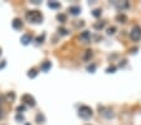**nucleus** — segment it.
Returning <instances> with one entry per match:
<instances>
[{
	"instance_id": "20",
	"label": "nucleus",
	"mask_w": 141,
	"mask_h": 125,
	"mask_svg": "<svg viewBox=\"0 0 141 125\" xmlns=\"http://www.w3.org/2000/svg\"><path fill=\"white\" fill-rule=\"evenodd\" d=\"M16 111H18V113H23V111H25V106H24V105L18 106V108H16Z\"/></svg>"
},
{
	"instance_id": "4",
	"label": "nucleus",
	"mask_w": 141,
	"mask_h": 125,
	"mask_svg": "<svg viewBox=\"0 0 141 125\" xmlns=\"http://www.w3.org/2000/svg\"><path fill=\"white\" fill-rule=\"evenodd\" d=\"M22 101L24 102V104H27L28 106H30V108H34L35 106V100H34V97L33 96H30V95H23V97H22Z\"/></svg>"
},
{
	"instance_id": "15",
	"label": "nucleus",
	"mask_w": 141,
	"mask_h": 125,
	"mask_svg": "<svg viewBox=\"0 0 141 125\" xmlns=\"http://www.w3.org/2000/svg\"><path fill=\"white\" fill-rule=\"evenodd\" d=\"M44 37H46V34H42V35H39V37H37L35 42H37L38 44H40V43H43V40H44Z\"/></svg>"
},
{
	"instance_id": "17",
	"label": "nucleus",
	"mask_w": 141,
	"mask_h": 125,
	"mask_svg": "<svg viewBox=\"0 0 141 125\" xmlns=\"http://www.w3.org/2000/svg\"><path fill=\"white\" fill-rule=\"evenodd\" d=\"M91 57H92V52H91V51H86V54L83 56V59L87 61V59H90Z\"/></svg>"
},
{
	"instance_id": "3",
	"label": "nucleus",
	"mask_w": 141,
	"mask_h": 125,
	"mask_svg": "<svg viewBox=\"0 0 141 125\" xmlns=\"http://www.w3.org/2000/svg\"><path fill=\"white\" fill-rule=\"evenodd\" d=\"M130 38L134 40V42H139L141 39V27L140 25H135L131 32H130Z\"/></svg>"
},
{
	"instance_id": "18",
	"label": "nucleus",
	"mask_w": 141,
	"mask_h": 125,
	"mask_svg": "<svg viewBox=\"0 0 141 125\" xmlns=\"http://www.w3.org/2000/svg\"><path fill=\"white\" fill-rule=\"evenodd\" d=\"M58 32H59V34H62V35H67V34H68V30L64 29V28H59Z\"/></svg>"
},
{
	"instance_id": "25",
	"label": "nucleus",
	"mask_w": 141,
	"mask_h": 125,
	"mask_svg": "<svg viewBox=\"0 0 141 125\" xmlns=\"http://www.w3.org/2000/svg\"><path fill=\"white\" fill-rule=\"evenodd\" d=\"M115 30H116V29L112 27V28H108V32H107V33H108V34H113V33H115Z\"/></svg>"
},
{
	"instance_id": "26",
	"label": "nucleus",
	"mask_w": 141,
	"mask_h": 125,
	"mask_svg": "<svg viewBox=\"0 0 141 125\" xmlns=\"http://www.w3.org/2000/svg\"><path fill=\"white\" fill-rule=\"evenodd\" d=\"M5 66H6V61H3L1 63H0V70H1V68H4Z\"/></svg>"
},
{
	"instance_id": "14",
	"label": "nucleus",
	"mask_w": 141,
	"mask_h": 125,
	"mask_svg": "<svg viewBox=\"0 0 141 125\" xmlns=\"http://www.w3.org/2000/svg\"><path fill=\"white\" fill-rule=\"evenodd\" d=\"M48 6L52 8V9H57V8L60 6V4H59V3H54V1H49V3H48Z\"/></svg>"
},
{
	"instance_id": "24",
	"label": "nucleus",
	"mask_w": 141,
	"mask_h": 125,
	"mask_svg": "<svg viewBox=\"0 0 141 125\" xmlns=\"http://www.w3.org/2000/svg\"><path fill=\"white\" fill-rule=\"evenodd\" d=\"M94 70H96V66H94V65H92V66H88V67H87V71H90V72H93Z\"/></svg>"
},
{
	"instance_id": "6",
	"label": "nucleus",
	"mask_w": 141,
	"mask_h": 125,
	"mask_svg": "<svg viewBox=\"0 0 141 125\" xmlns=\"http://www.w3.org/2000/svg\"><path fill=\"white\" fill-rule=\"evenodd\" d=\"M90 38H91L90 32H83L82 34L79 35V40L83 42V43H88V42H90Z\"/></svg>"
},
{
	"instance_id": "29",
	"label": "nucleus",
	"mask_w": 141,
	"mask_h": 125,
	"mask_svg": "<svg viewBox=\"0 0 141 125\" xmlns=\"http://www.w3.org/2000/svg\"><path fill=\"white\" fill-rule=\"evenodd\" d=\"M1 53H3V51H1V48H0V56H1Z\"/></svg>"
},
{
	"instance_id": "10",
	"label": "nucleus",
	"mask_w": 141,
	"mask_h": 125,
	"mask_svg": "<svg viewBox=\"0 0 141 125\" xmlns=\"http://www.w3.org/2000/svg\"><path fill=\"white\" fill-rule=\"evenodd\" d=\"M79 11H81V8H79V6H71V8H69V13H71L72 15H78Z\"/></svg>"
},
{
	"instance_id": "23",
	"label": "nucleus",
	"mask_w": 141,
	"mask_h": 125,
	"mask_svg": "<svg viewBox=\"0 0 141 125\" xmlns=\"http://www.w3.org/2000/svg\"><path fill=\"white\" fill-rule=\"evenodd\" d=\"M117 20H122L121 23H125V20H126V16L125 15H118L117 16Z\"/></svg>"
},
{
	"instance_id": "28",
	"label": "nucleus",
	"mask_w": 141,
	"mask_h": 125,
	"mask_svg": "<svg viewBox=\"0 0 141 125\" xmlns=\"http://www.w3.org/2000/svg\"><path fill=\"white\" fill-rule=\"evenodd\" d=\"M4 118V113H3V109L0 108V119H3Z\"/></svg>"
},
{
	"instance_id": "1",
	"label": "nucleus",
	"mask_w": 141,
	"mask_h": 125,
	"mask_svg": "<svg viewBox=\"0 0 141 125\" xmlns=\"http://www.w3.org/2000/svg\"><path fill=\"white\" fill-rule=\"evenodd\" d=\"M25 16H27V20L32 24H39L43 22V14L38 10H29L27 11Z\"/></svg>"
},
{
	"instance_id": "9",
	"label": "nucleus",
	"mask_w": 141,
	"mask_h": 125,
	"mask_svg": "<svg viewBox=\"0 0 141 125\" xmlns=\"http://www.w3.org/2000/svg\"><path fill=\"white\" fill-rule=\"evenodd\" d=\"M35 120H37V123H39V124H43V123H46V116H44L42 113H39V114L35 116Z\"/></svg>"
},
{
	"instance_id": "13",
	"label": "nucleus",
	"mask_w": 141,
	"mask_h": 125,
	"mask_svg": "<svg viewBox=\"0 0 141 125\" xmlns=\"http://www.w3.org/2000/svg\"><path fill=\"white\" fill-rule=\"evenodd\" d=\"M57 19L59 20L60 23H64L66 20H67V16H66L64 14H58V15H57Z\"/></svg>"
},
{
	"instance_id": "11",
	"label": "nucleus",
	"mask_w": 141,
	"mask_h": 125,
	"mask_svg": "<svg viewBox=\"0 0 141 125\" xmlns=\"http://www.w3.org/2000/svg\"><path fill=\"white\" fill-rule=\"evenodd\" d=\"M37 76H38V71H37L35 68H32V70L28 71V77L34 78V77H37Z\"/></svg>"
},
{
	"instance_id": "8",
	"label": "nucleus",
	"mask_w": 141,
	"mask_h": 125,
	"mask_svg": "<svg viewBox=\"0 0 141 125\" xmlns=\"http://www.w3.org/2000/svg\"><path fill=\"white\" fill-rule=\"evenodd\" d=\"M50 67H52V63H50V62H48V61H46L42 65V67H40V68H42L43 72H47V71L50 70Z\"/></svg>"
},
{
	"instance_id": "21",
	"label": "nucleus",
	"mask_w": 141,
	"mask_h": 125,
	"mask_svg": "<svg viewBox=\"0 0 141 125\" xmlns=\"http://www.w3.org/2000/svg\"><path fill=\"white\" fill-rule=\"evenodd\" d=\"M103 27H105V23H103V22H102V23H98V24H94V28H96V29H102Z\"/></svg>"
},
{
	"instance_id": "16",
	"label": "nucleus",
	"mask_w": 141,
	"mask_h": 125,
	"mask_svg": "<svg viewBox=\"0 0 141 125\" xmlns=\"http://www.w3.org/2000/svg\"><path fill=\"white\" fill-rule=\"evenodd\" d=\"M8 101H13L14 99H15V94L14 92H9L8 95H6V97H5Z\"/></svg>"
},
{
	"instance_id": "32",
	"label": "nucleus",
	"mask_w": 141,
	"mask_h": 125,
	"mask_svg": "<svg viewBox=\"0 0 141 125\" xmlns=\"http://www.w3.org/2000/svg\"><path fill=\"white\" fill-rule=\"evenodd\" d=\"M87 125H91V124H87Z\"/></svg>"
},
{
	"instance_id": "30",
	"label": "nucleus",
	"mask_w": 141,
	"mask_h": 125,
	"mask_svg": "<svg viewBox=\"0 0 141 125\" xmlns=\"http://www.w3.org/2000/svg\"><path fill=\"white\" fill-rule=\"evenodd\" d=\"M3 100V96H0V101H1Z\"/></svg>"
},
{
	"instance_id": "31",
	"label": "nucleus",
	"mask_w": 141,
	"mask_h": 125,
	"mask_svg": "<svg viewBox=\"0 0 141 125\" xmlns=\"http://www.w3.org/2000/svg\"><path fill=\"white\" fill-rule=\"evenodd\" d=\"M25 125H30V124H29V123H28V124H25Z\"/></svg>"
},
{
	"instance_id": "5",
	"label": "nucleus",
	"mask_w": 141,
	"mask_h": 125,
	"mask_svg": "<svg viewBox=\"0 0 141 125\" xmlns=\"http://www.w3.org/2000/svg\"><path fill=\"white\" fill-rule=\"evenodd\" d=\"M11 25L15 30H20L23 28V22H22V19H19V18H15L13 22H11Z\"/></svg>"
},
{
	"instance_id": "27",
	"label": "nucleus",
	"mask_w": 141,
	"mask_h": 125,
	"mask_svg": "<svg viewBox=\"0 0 141 125\" xmlns=\"http://www.w3.org/2000/svg\"><path fill=\"white\" fill-rule=\"evenodd\" d=\"M113 71H115V67H113V66H112V67H108V68H107V72H108V73H112Z\"/></svg>"
},
{
	"instance_id": "19",
	"label": "nucleus",
	"mask_w": 141,
	"mask_h": 125,
	"mask_svg": "<svg viewBox=\"0 0 141 125\" xmlns=\"http://www.w3.org/2000/svg\"><path fill=\"white\" fill-rule=\"evenodd\" d=\"M93 16H96V18H98L99 15H101V9H96V10H93Z\"/></svg>"
},
{
	"instance_id": "2",
	"label": "nucleus",
	"mask_w": 141,
	"mask_h": 125,
	"mask_svg": "<svg viewBox=\"0 0 141 125\" xmlns=\"http://www.w3.org/2000/svg\"><path fill=\"white\" fill-rule=\"evenodd\" d=\"M78 116L81 119H85V120H88L91 116H92V109L90 106H86V105H82L79 109H78Z\"/></svg>"
},
{
	"instance_id": "7",
	"label": "nucleus",
	"mask_w": 141,
	"mask_h": 125,
	"mask_svg": "<svg viewBox=\"0 0 141 125\" xmlns=\"http://www.w3.org/2000/svg\"><path fill=\"white\" fill-rule=\"evenodd\" d=\"M32 39H33V37L30 34H24V35H22V38H20V42H22L24 46H27L32 42Z\"/></svg>"
},
{
	"instance_id": "22",
	"label": "nucleus",
	"mask_w": 141,
	"mask_h": 125,
	"mask_svg": "<svg viewBox=\"0 0 141 125\" xmlns=\"http://www.w3.org/2000/svg\"><path fill=\"white\" fill-rule=\"evenodd\" d=\"M15 120H16V121H23V120H24V116L20 115V114H18V115L15 116Z\"/></svg>"
},
{
	"instance_id": "12",
	"label": "nucleus",
	"mask_w": 141,
	"mask_h": 125,
	"mask_svg": "<svg viewBox=\"0 0 141 125\" xmlns=\"http://www.w3.org/2000/svg\"><path fill=\"white\" fill-rule=\"evenodd\" d=\"M113 5H116L118 9H122V8H127L129 6V3L127 1H124V3H113Z\"/></svg>"
}]
</instances>
